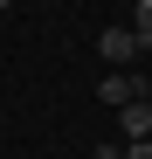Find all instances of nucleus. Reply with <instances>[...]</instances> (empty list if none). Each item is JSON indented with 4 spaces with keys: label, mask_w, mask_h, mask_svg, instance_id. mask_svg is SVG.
Masks as SVG:
<instances>
[{
    "label": "nucleus",
    "mask_w": 152,
    "mask_h": 159,
    "mask_svg": "<svg viewBox=\"0 0 152 159\" xmlns=\"http://www.w3.org/2000/svg\"><path fill=\"white\" fill-rule=\"evenodd\" d=\"M97 97H104L111 111H124V104H145V97H152V83H145L138 69H111L104 83H97Z\"/></svg>",
    "instance_id": "nucleus-1"
},
{
    "label": "nucleus",
    "mask_w": 152,
    "mask_h": 159,
    "mask_svg": "<svg viewBox=\"0 0 152 159\" xmlns=\"http://www.w3.org/2000/svg\"><path fill=\"white\" fill-rule=\"evenodd\" d=\"M138 48H145V42H138L132 28H104V35H97V56H104L111 69H132V56H138Z\"/></svg>",
    "instance_id": "nucleus-2"
},
{
    "label": "nucleus",
    "mask_w": 152,
    "mask_h": 159,
    "mask_svg": "<svg viewBox=\"0 0 152 159\" xmlns=\"http://www.w3.org/2000/svg\"><path fill=\"white\" fill-rule=\"evenodd\" d=\"M118 131H124V145H132V139H152V97L145 104H124V111H118Z\"/></svg>",
    "instance_id": "nucleus-3"
},
{
    "label": "nucleus",
    "mask_w": 152,
    "mask_h": 159,
    "mask_svg": "<svg viewBox=\"0 0 152 159\" xmlns=\"http://www.w3.org/2000/svg\"><path fill=\"white\" fill-rule=\"evenodd\" d=\"M132 35H138V42H152V0H138V7H132Z\"/></svg>",
    "instance_id": "nucleus-4"
},
{
    "label": "nucleus",
    "mask_w": 152,
    "mask_h": 159,
    "mask_svg": "<svg viewBox=\"0 0 152 159\" xmlns=\"http://www.w3.org/2000/svg\"><path fill=\"white\" fill-rule=\"evenodd\" d=\"M124 159H152V139H132V145H124Z\"/></svg>",
    "instance_id": "nucleus-5"
},
{
    "label": "nucleus",
    "mask_w": 152,
    "mask_h": 159,
    "mask_svg": "<svg viewBox=\"0 0 152 159\" xmlns=\"http://www.w3.org/2000/svg\"><path fill=\"white\" fill-rule=\"evenodd\" d=\"M97 159H124V145H97Z\"/></svg>",
    "instance_id": "nucleus-6"
},
{
    "label": "nucleus",
    "mask_w": 152,
    "mask_h": 159,
    "mask_svg": "<svg viewBox=\"0 0 152 159\" xmlns=\"http://www.w3.org/2000/svg\"><path fill=\"white\" fill-rule=\"evenodd\" d=\"M7 7H14V0H0V14H7Z\"/></svg>",
    "instance_id": "nucleus-7"
},
{
    "label": "nucleus",
    "mask_w": 152,
    "mask_h": 159,
    "mask_svg": "<svg viewBox=\"0 0 152 159\" xmlns=\"http://www.w3.org/2000/svg\"><path fill=\"white\" fill-rule=\"evenodd\" d=\"M145 56H152V42H145Z\"/></svg>",
    "instance_id": "nucleus-8"
}]
</instances>
